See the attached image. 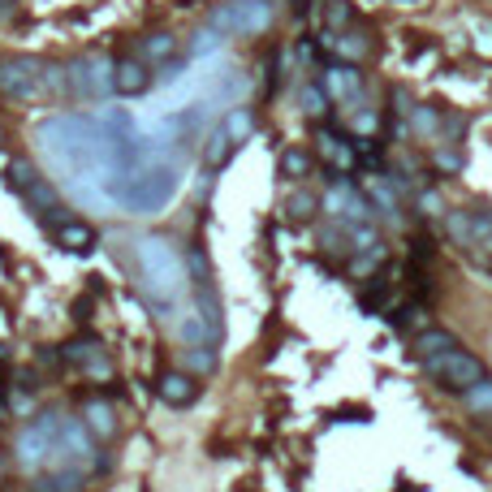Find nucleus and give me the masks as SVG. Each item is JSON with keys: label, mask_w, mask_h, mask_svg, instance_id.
Wrapping results in <instances>:
<instances>
[{"label": "nucleus", "mask_w": 492, "mask_h": 492, "mask_svg": "<svg viewBox=\"0 0 492 492\" xmlns=\"http://www.w3.org/2000/svg\"><path fill=\"white\" fill-rule=\"evenodd\" d=\"M436 169H445V173H458L462 156H458V151H436Z\"/></svg>", "instance_id": "obj_30"}, {"label": "nucleus", "mask_w": 492, "mask_h": 492, "mask_svg": "<svg viewBox=\"0 0 492 492\" xmlns=\"http://www.w3.org/2000/svg\"><path fill=\"white\" fill-rule=\"evenodd\" d=\"M99 233L87 225V220H56V246H66L69 255H87L96 251Z\"/></svg>", "instance_id": "obj_15"}, {"label": "nucleus", "mask_w": 492, "mask_h": 492, "mask_svg": "<svg viewBox=\"0 0 492 492\" xmlns=\"http://www.w3.org/2000/svg\"><path fill=\"white\" fill-rule=\"evenodd\" d=\"M458 337L449 333V328H436V324H427L415 333V354H419V363L427 359H436V354H445V350H458Z\"/></svg>", "instance_id": "obj_16"}, {"label": "nucleus", "mask_w": 492, "mask_h": 492, "mask_svg": "<svg viewBox=\"0 0 492 492\" xmlns=\"http://www.w3.org/2000/svg\"><path fill=\"white\" fill-rule=\"evenodd\" d=\"M48 91V66L35 56H14L0 61V96L9 99H35Z\"/></svg>", "instance_id": "obj_8"}, {"label": "nucleus", "mask_w": 492, "mask_h": 492, "mask_svg": "<svg viewBox=\"0 0 492 492\" xmlns=\"http://www.w3.org/2000/svg\"><path fill=\"white\" fill-rule=\"evenodd\" d=\"M156 394H160L164 406L186 410V406H195L199 402L203 384H199V376H190L186 367H169V372H160V380H156Z\"/></svg>", "instance_id": "obj_10"}, {"label": "nucleus", "mask_w": 492, "mask_h": 492, "mask_svg": "<svg viewBox=\"0 0 492 492\" xmlns=\"http://www.w3.org/2000/svg\"><path fill=\"white\" fill-rule=\"evenodd\" d=\"M320 87H324L328 104H345V108L363 104V74L350 61H328L324 74H320Z\"/></svg>", "instance_id": "obj_9"}, {"label": "nucleus", "mask_w": 492, "mask_h": 492, "mask_svg": "<svg viewBox=\"0 0 492 492\" xmlns=\"http://www.w3.org/2000/svg\"><path fill=\"white\" fill-rule=\"evenodd\" d=\"M113 87H117V96H126V99L148 96V91H151L148 61H143V56H121V61H117V69H113Z\"/></svg>", "instance_id": "obj_11"}, {"label": "nucleus", "mask_w": 492, "mask_h": 492, "mask_svg": "<svg viewBox=\"0 0 492 492\" xmlns=\"http://www.w3.org/2000/svg\"><path fill=\"white\" fill-rule=\"evenodd\" d=\"M328 48L337 52V61H350V66H359L363 56H367V39L359 31H342V35H328Z\"/></svg>", "instance_id": "obj_21"}, {"label": "nucleus", "mask_w": 492, "mask_h": 492, "mask_svg": "<svg viewBox=\"0 0 492 492\" xmlns=\"http://www.w3.org/2000/svg\"><path fill=\"white\" fill-rule=\"evenodd\" d=\"M82 424L91 427V436H99V441H113L117 436V410L104 402V397H96V402H87V410H82Z\"/></svg>", "instance_id": "obj_17"}, {"label": "nucleus", "mask_w": 492, "mask_h": 492, "mask_svg": "<svg viewBox=\"0 0 492 492\" xmlns=\"http://www.w3.org/2000/svg\"><path fill=\"white\" fill-rule=\"evenodd\" d=\"M251 134H255V113H251V108H230V113L216 121V130L208 134V143L199 148L203 169H208V173H220V169L230 164V156L242 148Z\"/></svg>", "instance_id": "obj_2"}, {"label": "nucleus", "mask_w": 492, "mask_h": 492, "mask_svg": "<svg viewBox=\"0 0 492 492\" xmlns=\"http://www.w3.org/2000/svg\"><path fill=\"white\" fill-rule=\"evenodd\" d=\"M410 117H415V134H419V138H436V113H432V108L419 104Z\"/></svg>", "instance_id": "obj_28"}, {"label": "nucleus", "mask_w": 492, "mask_h": 492, "mask_svg": "<svg viewBox=\"0 0 492 492\" xmlns=\"http://www.w3.org/2000/svg\"><path fill=\"white\" fill-rule=\"evenodd\" d=\"M138 56L148 61V66H160V61H173L178 56V39L169 31H151L148 39H143V48H138Z\"/></svg>", "instance_id": "obj_20"}, {"label": "nucleus", "mask_w": 492, "mask_h": 492, "mask_svg": "<svg viewBox=\"0 0 492 492\" xmlns=\"http://www.w3.org/2000/svg\"><path fill=\"white\" fill-rule=\"evenodd\" d=\"M462 402L471 415H492V380H479L471 394H462Z\"/></svg>", "instance_id": "obj_25"}, {"label": "nucleus", "mask_w": 492, "mask_h": 492, "mask_svg": "<svg viewBox=\"0 0 492 492\" xmlns=\"http://www.w3.org/2000/svg\"><path fill=\"white\" fill-rule=\"evenodd\" d=\"M0 143H5V130H0Z\"/></svg>", "instance_id": "obj_33"}, {"label": "nucleus", "mask_w": 492, "mask_h": 492, "mask_svg": "<svg viewBox=\"0 0 492 492\" xmlns=\"http://www.w3.org/2000/svg\"><path fill=\"white\" fill-rule=\"evenodd\" d=\"M61 363H74V367H87L91 376H108V359H104V350H99L96 337H74V342L61 345Z\"/></svg>", "instance_id": "obj_12"}, {"label": "nucleus", "mask_w": 492, "mask_h": 492, "mask_svg": "<svg viewBox=\"0 0 492 492\" xmlns=\"http://www.w3.org/2000/svg\"><path fill=\"white\" fill-rule=\"evenodd\" d=\"M298 99H302V113L312 117V121H320V117L328 113V96H324V87H302V91H298Z\"/></svg>", "instance_id": "obj_26"}, {"label": "nucleus", "mask_w": 492, "mask_h": 492, "mask_svg": "<svg viewBox=\"0 0 492 492\" xmlns=\"http://www.w3.org/2000/svg\"><path fill=\"white\" fill-rule=\"evenodd\" d=\"M138 277H143V290L151 294L156 312H173L178 298L186 294L181 260L164 238H143V242H138Z\"/></svg>", "instance_id": "obj_1"}, {"label": "nucleus", "mask_w": 492, "mask_h": 492, "mask_svg": "<svg viewBox=\"0 0 492 492\" xmlns=\"http://www.w3.org/2000/svg\"><path fill=\"white\" fill-rule=\"evenodd\" d=\"M208 26L220 35H238V39L263 35L272 26V0H225L212 9Z\"/></svg>", "instance_id": "obj_4"}, {"label": "nucleus", "mask_w": 492, "mask_h": 492, "mask_svg": "<svg viewBox=\"0 0 492 492\" xmlns=\"http://www.w3.org/2000/svg\"><path fill=\"white\" fill-rule=\"evenodd\" d=\"M324 17H328V26H345V22H350V5H345V0H328Z\"/></svg>", "instance_id": "obj_29"}, {"label": "nucleus", "mask_w": 492, "mask_h": 492, "mask_svg": "<svg viewBox=\"0 0 492 492\" xmlns=\"http://www.w3.org/2000/svg\"><path fill=\"white\" fill-rule=\"evenodd\" d=\"M427 376L441 384L445 394H471L479 380H488V367L479 363V354H471V350H445V354H436V359H427Z\"/></svg>", "instance_id": "obj_3"}, {"label": "nucleus", "mask_w": 492, "mask_h": 492, "mask_svg": "<svg viewBox=\"0 0 492 492\" xmlns=\"http://www.w3.org/2000/svg\"><path fill=\"white\" fill-rule=\"evenodd\" d=\"M281 178H290V181L312 178V156L302 148H285L281 151Z\"/></svg>", "instance_id": "obj_22"}, {"label": "nucleus", "mask_w": 492, "mask_h": 492, "mask_svg": "<svg viewBox=\"0 0 492 492\" xmlns=\"http://www.w3.org/2000/svg\"><path fill=\"white\" fill-rule=\"evenodd\" d=\"M315 208H320V199H315L312 190H302V186H298L294 195H290V203H285V212L294 216V220H312Z\"/></svg>", "instance_id": "obj_24"}, {"label": "nucleus", "mask_w": 492, "mask_h": 492, "mask_svg": "<svg viewBox=\"0 0 492 492\" xmlns=\"http://www.w3.org/2000/svg\"><path fill=\"white\" fill-rule=\"evenodd\" d=\"M113 69H117V61H113V56H104V52L69 61V66H66L69 96H74V99H108L117 91V87H113Z\"/></svg>", "instance_id": "obj_5"}, {"label": "nucleus", "mask_w": 492, "mask_h": 492, "mask_svg": "<svg viewBox=\"0 0 492 492\" xmlns=\"http://www.w3.org/2000/svg\"><path fill=\"white\" fill-rule=\"evenodd\" d=\"M328 208L342 216L345 225H359V220H367V216H372V203H367V195L350 190L345 181H337V195H328Z\"/></svg>", "instance_id": "obj_14"}, {"label": "nucleus", "mask_w": 492, "mask_h": 492, "mask_svg": "<svg viewBox=\"0 0 492 492\" xmlns=\"http://www.w3.org/2000/svg\"><path fill=\"white\" fill-rule=\"evenodd\" d=\"M87 471H74V466H61V471H48V476L35 479V492H82L87 484Z\"/></svg>", "instance_id": "obj_18"}, {"label": "nucleus", "mask_w": 492, "mask_h": 492, "mask_svg": "<svg viewBox=\"0 0 492 492\" xmlns=\"http://www.w3.org/2000/svg\"><path fill=\"white\" fill-rule=\"evenodd\" d=\"M376 126H380L376 113H359V117H354V130H359V134H376Z\"/></svg>", "instance_id": "obj_31"}, {"label": "nucleus", "mask_w": 492, "mask_h": 492, "mask_svg": "<svg viewBox=\"0 0 492 492\" xmlns=\"http://www.w3.org/2000/svg\"><path fill=\"white\" fill-rule=\"evenodd\" d=\"M419 208H424L427 216H436V212H441V195H432V190H424V195H419Z\"/></svg>", "instance_id": "obj_32"}, {"label": "nucleus", "mask_w": 492, "mask_h": 492, "mask_svg": "<svg viewBox=\"0 0 492 492\" xmlns=\"http://www.w3.org/2000/svg\"><path fill=\"white\" fill-rule=\"evenodd\" d=\"M56 432H61V415H35L31 424L17 432V462L26 466V471H44L52 462V449H56Z\"/></svg>", "instance_id": "obj_6"}, {"label": "nucleus", "mask_w": 492, "mask_h": 492, "mask_svg": "<svg viewBox=\"0 0 492 492\" xmlns=\"http://www.w3.org/2000/svg\"><path fill=\"white\" fill-rule=\"evenodd\" d=\"M9 181H14V190L26 203H31V212L39 216H61L66 208H61V195H56V186H52L39 169H35L31 160H14L9 164Z\"/></svg>", "instance_id": "obj_7"}, {"label": "nucleus", "mask_w": 492, "mask_h": 492, "mask_svg": "<svg viewBox=\"0 0 492 492\" xmlns=\"http://www.w3.org/2000/svg\"><path fill=\"white\" fill-rule=\"evenodd\" d=\"M186 372H190V376H208V372H216L212 345H190V350H186Z\"/></svg>", "instance_id": "obj_23"}, {"label": "nucleus", "mask_w": 492, "mask_h": 492, "mask_svg": "<svg viewBox=\"0 0 492 492\" xmlns=\"http://www.w3.org/2000/svg\"><path fill=\"white\" fill-rule=\"evenodd\" d=\"M363 195H367V203L376 199V208L380 212H389V216H397V208H402V199L394 195V186L380 178V173H367V178H363Z\"/></svg>", "instance_id": "obj_19"}, {"label": "nucleus", "mask_w": 492, "mask_h": 492, "mask_svg": "<svg viewBox=\"0 0 492 492\" xmlns=\"http://www.w3.org/2000/svg\"><path fill=\"white\" fill-rule=\"evenodd\" d=\"M220 44H225V39H220V31H212V26H208V31L195 35V44H190V56H195V61H203V56H216V52H220Z\"/></svg>", "instance_id": "obj_27"}, {"label": "nucleus", "mask_w": 492, "mask_h": 492, "mask_svg": "<svg viewBox=\"0 0 492 492\" xmlns=\"http://www.w3.org/2000/svg\"><path fill=\"white\" fill-rule=\"evenodd\" d=\"M320 151H324L328 164H333L342 178L354 169V160H359V143H354V138H345V134H333L328 126H320Z\"/></svg>", "instance_id": "obj_13"}]
</instances>
